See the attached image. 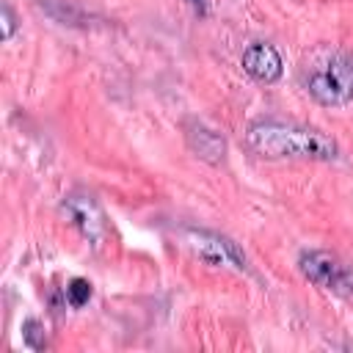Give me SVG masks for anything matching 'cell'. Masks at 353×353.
<instances>
[{
  "instance_id": "obj_4",
  "label": "cell",
  "mask_w": 353,
  "mask_h": 353,
  "mask_svg": "<svg viewBox=\"0 0 353 353\" xmlns=\"http://www.w3.org/2000/svg\"><path fill=\"white\" fill-rule=\"evenodd\" d=\"M185 240H188V245L204 262H210V265H229V268L245 270V254L229 237H223L218 232H207V229H188Z\"/></svg>"
},
{
  "instance_id": "obj_9",
  "label": "cell",
  "mask_w": 353,
  "mask_h": 353,
  "mask_svg": "<svg viewBox=\"0 0 353 353\" xmlns=\"http://www.w3.org/2000/svg\"><path fill=\"white\" fill-rule=\"evenodd\" d=\"M22 339H25V345L33 347V350L47 347V331H44V325H41L39 320H25V323H22Z\"/></svg>"
},
{
  "instance_id": "obj_8",
  "label": "cell",
  "mask_w": 353,
  "mask_h": 353,
  "mask_svg": "<svg viewBox=\"0 0 353 353\" xmlns=\"http://www.w3.org/2000/svg\"><path fill=\"white\" fill-rule=\"evenodd\" d=\"M66 301H69V306H74V309L85 306V303L91 301V284H88L85 279H72V281L66 284Z\"/></svg>"
},
{
  "instance_id": "obj_3",
  "label": "cell",
  "mask_w": 353,
  "mask_h": 353,
  "mask_svg": "<svg viewBox=\"0 0 353 353\" xmlns=\"http://www.w3.org/2000/svg\"><path fill=\"white\" fill-rule=\"evenodd\" d=\"M298 270L303 273V279H309L312 284L323 287V290H345L350 287V270L342 265L339 256L328 254V251H301L298 256Z\"/></svg>"
},
{
  "instance_id": "obj_10",
  "label": "cell",
  "mask_w": 353,
  "mask_h": 353,
  "mask_svg": "<svg viewBox=\"0 0 353 353\" xmlns=\"http://www.w3.org/2000/svg\"><path fill=\"white\" fill-rule=\"evenodd\" d=\"M0 14H3V39L8 41V39H11V33H14V17H11V8H8V6H3V11H0Z\"/></svg>"
},
{
  "instance_id": "obj_7",
  "label": "cell",
  "mask_w": 353,
  "mask_h": 353,
  "mask_svg": "<svg viewBox=\"0 0 353 353\" xmlns=\"http://www.w3.org/2000/svg\"><path fill=\"white\" fill-rule=\"evenodd\" d=\"M185 138H188V146H190L201 160H207V163H221L223 154H226V141H223L215 130L204 127L201 121H190V124L185 127Z\"/></svg>"
},
{
  "instance_id": "obj_1",
  "label": "cell",
  "mask_w": 353,
  "mask_h": 353,
  "mask_svg": "<svg viewBox=\"0 0 353 353\" xmlns=\"http://www.w3.org/2000/svg\"><path fill=\"white\" fill-rule=\"evenodd\" d=\"M248 146L268 160H336L339 146L331 135L317 127L281 121V119H259L245 130Z\"/></svg>"
},
{
  "instance_id": "obj_2",
  "label": "cell",
  "mask_w": 353,
  "mask_h": 353,
  "mask_svg": "<svg viewBox=\"0 0 353 353\" xmlns=\"http://www.w3.org/2000/svg\"><path fill=\"white\" fill-rule=\"evenodd\" d=\"M301 83L325 108L353 102V55L345 50H317L301 69Z\"/></svg>"
},
{
  "instance_id": "obj_6",
  "label": "cell",
  "mask_w": 353,
  "mask_h": 353,
  "mask_svg": "<svg viewBox=\"0 0 353 353\" xmlns=\"http://www.w3.org/2000/svg\"><path fill=\"white\" fill-rule=\"evenodd\" d=\"M243 69L259 83H273L281 77V55L273 44L254 41L243 50Z\"/></svg>"
},
{
  "instance_id": "obj_5",
  "label": "cell",
  "mask_w": 353,
  "mask_h": 353,
  "mask_svg": "<svg viewBox=\"0 0 353 353\" xmlns=\"http://www.w3.org/2000/svg\"><path fill=\"white\" fill-rule=\"evenodd\" d=\"M63 212L72 218V223L94 243H99L105 237V218L102 210L97 207V201L91 196H66L63 201Z\"/></svg>"
},
{
  "instance_id": "obj_11",
  "label": "cell",
  "mask_w": 353,
  "mask_h": 353,
  "mask_svg": "<svg viewBox=\"0 0 353 353\" xmlns=\"http://www.w3.org/2000/svg\"><path fill=\"white\" fill-rule=\"evenodd\" d=\"M190 6H196V8H204V0H188Z\"/></svg>"
}]
</instances>
